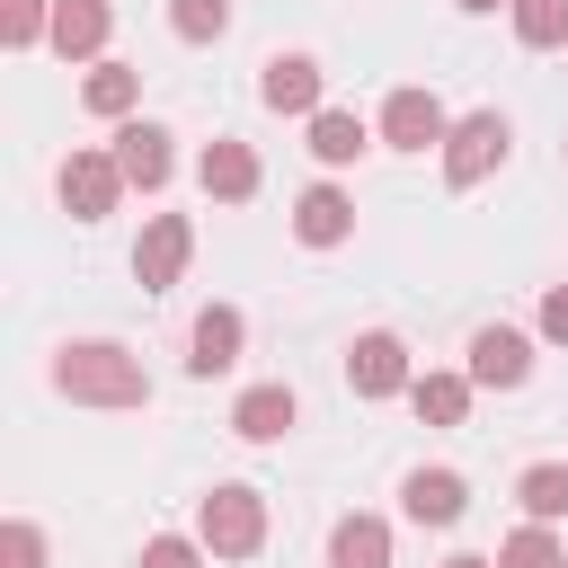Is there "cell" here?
<instances>
[{
  "instance_id": "6da1fadb",
  "label": "cell",
  "mask_w": 568,
  "mask_h": 568,
  "mask_svg": "<svg viewBox=\"0 0 568 568\" xmlns=\"http://www.w3.org/2000/svg\"><path fill=\"white\" fill-rule=\"evenodd\" d=\"M53 390L71 408H142L151 399V373L115 337H71V346H53Z\"/></svg>"
},
{
  "instance_id": "7a4b0ae2",
  "label": "cell",
  "mask_w": 568,
  "mask_h": 568,
  "mask_svg": "<svg viewBox=\"0 0 568 568\" xmlns=\"http://www.w3.org/2000/svg\"><path fill=\"white\" fill-rule=\"evenodd\" d=\"M195 541H204L213 559H257V550H266V497L240 488V479L204 488V497H195Z\"/></svg>"
},
{
  "instance_id": "3957f363",
  "label": "cell",
  "mask_w": 568,
  "mask_h": 568,
  "mask_svg": "<svg viewBox=\"0 0 568 568\" xmlns=\"http://www.w3.org/2000/svg\"><path fill=\"white\" fill-rule=\"evenodd\" d=\"M506 151H515V124L497 115V106H470V115H453V133H444V186H479V178H497L506 169Z\"/></svg>"
},
{
  "instance_id": "277c9868",
  "label": "cell",
  "mask_w": 568,
  "mask_h": 568,
  "mask_svg": "<svg viewBox=\"0 0 568 568\" xmlns=\"http://www.w3.org/2000/svg\"><path fill=\"white\" fill-rule=\"evenodd\" d=\"M408 382H417V364H408V337L399 328H364L346 346V390L355 399H408Z\"/></svg>"
},
{
  "instance_id": "5b68a950",
  "label": "cell",
  "mask_w": 568,
  "mask_h": 568,
  "mask_svg": "<svg viewBox=\"0 0 568 568\" xmlns=\"http://www.w3.org/2000/svg\"><path fill=\"white\" fill-rule=\"evenodd\" d=\"M53 186H62V213H71V222H106V213L133 195V186H124V169H115V151H98V142H89V151H71Z\"/></svg>"
},
{
  "instance_id": "8992f818",
  "label": "cell",
  "mask_w": 568,
  "mask_h": 568,
  "mask_svg": "<svg viewBox=\"0 0 568 568\" xmlns=\"http://www.w3.org/2000/svg\"><path fill=\"white\" fill-rule=\"evenodd\" d=\"M169 142H178V133H169V124H151V115H124V124H115V142H106V151H115V169H124V186H133V195H160V186H169V169H178V151H169Z\"/></svg>"
},
{
  "instance_id": "52a82bcc",
  "label": "cell",
  "mask_w": 568,
  "mask_h": 568,
  "mask_svg": "<svg viewBox=\"0 0 568 568\" xmlns=\"http://www.w3.org/2000/svg\"><path fill=\"white\" fill-rule=\"evenodd\" d=\"M186 257H195V222H186V213H151L142 240H133V284H142V293H169V284L186 275Z\"/></svg>"
},
{
  "instance_id": "ba28073f",
  "label": "cell",
  "mask_w": 568,
  "mask_h": 568,
  "mask_svg": "<svg viewBox=\"0 0 568 568\" xmlns=\"http://www.w3.org/2000/svg\"><path fill=\"white\" fill-rule=\"evenodd\" d=\"M444 133H453V115H444L435 89L408 80V89L382 98V142H390V151H444Z\"/></svg>"
},
{
  "instance_id": "9c48e42d",
  "label": "cell",
  "mask_w": 568,
  "mask_h": 568,
  "mask_svg": "<svg viewBox=\"0 0 568 568\" xmlns=\"http://www.w3.org/2000/svg\"><path fill=\"white\" fill-rule=\"evenodd\" d=\"M479 390H524L532 382V328H506V320H488L479 337H470V364H462Z\"/></svg>"
},
{
  "instance_id": "30bf717a",
  "label": "cell",
  "mask_w": 568,
  "mask_h": 568,
  "mask_svg": "<svg viewBox=\"0 0 568 568\" xmlns=\"http://www.w3.org/2000/svg\"><path fill=\"white\" fill-rule=\"evenodd\" d=\"M293 240H302V248H346V240H355V195H346L337 178L302 186V195H293Z\"/></svg>"
},
{
  "instance_id": "8fae6325",
  "label": "cell",
  "mask_w": 568,
  "mask_h": 568,
  "mask_svg": "<svg viewBox=\"0 0 568 568\" xmlns=\"http://www.w3.org/2000/svg\"><path fill=\"white\" fill-rule=\"evenodd\" d=\"M240 346H248V320H240L231 302H204V311H195V328H186V373H195V382H213V373H231V364H240Z\"/></svg>"
},
{
  "instance_id": "7c38bea8",
  "label": "cell",
  "mask_w": 568,
  "mask_h": 568,
  "mask_svg": "<svg viewBox=\"0 0 568 568\" xmlns=\"http://www.w3.org/2000/svg\"><path fill=\"white\" fill-rule=\"evenodd\" d=\"M399 515L444 532V524H462V515H470V479H462V470H444V462H435V470L417 462V470L399 479Z\"/></svg>"
},
{
  "instance_id": "4fadbf2b",
  "label": "cell",
  "mask_w": 568,
  "mask_h": 568,
  "mask_svg": "<svg viewBox=\"0 0 568 568\" xmlns=\"http://www.w3.org/2000/svg\"><path fill=\"white\" fill-rule=\"evenodd\" d=\"M320 89H328V71H320L311 53H266V62H257V98H266L275 115H320Z\"/></svg>"
},
{
  "instance_id": "5bb4252c",
  "label": "cell",
  "mask_w": 568,
  "mask_h": 568,
  "mask_svg": "<svg viewBox=\"0 0 568 568\" xmlns=\"http://www.w3.org/2000/svg\"><path fill=\"white\" fill-rule=\"evenodd\" d=\"M106 36H115V0H53V53L62 62H106Z\"/></svg>"
},
{
  "instance_id": "9a60e30c",
  "label": "cell",
  "mask_w": 568,
  "mask_h": 568,
  "mask_svg": "<svg viewBox=\"0 0 568 568\" xmlns=\"http://www.w3.org/2000/svg\"><path fill=\"white\" fill-rule=\"evenodd\" d=\"M195 186H204L213 204H248V195H257V151L231 142V133H213V142L195 151Z\"/></svg>"
},
{
  "instance_id": "2e32d148",
  "label": "cell",
  "mask_w": 568,
  "mask_h": 568,
  "mask_svg": "<svg viewBox=\"0 0 568 568\" xmlns=\"http://www.w3.org/2000/svg\"><path fill=\"white\" fill-rule=\"evenodd\" d=\"M293 417H302V399H293L284 382H257V390L231 399V435H240V444H284Z\"/></svg>"
},
{
  "instance_id": "e0dca14e",
  "label": "cell",
  "mask_w": 568,
  "mask_h": 568,
  "mask_svg": "<svg viewBox=\"0 0 568 568\" xmlns=\"http://www.w3.org/2000/svg\"><path fill=\"white\" fill-rule=\"evenodd\" d=\"M328 568H390V524L382 515H337L328 524Z\"/></svg>"
},
{
  "instance_id": "ac0fdd59",
  "label": "cell",
  "mask_w": 568,
  "mask_h": 568,
  "mask_svg": "<svg viewBox=\"0 0 568 568\" xmlns=\"http://www.w3.org/2000/svg\"><path fill=\"white\" fill-rule=\"evenodd\" d=\"M80 106H89V115H106V124H124V115L142 106V71H133V62H89Z\"/></svg>"
},
{
  "instance_id": "d6986e66",
  "label": "cell",
  "mask_w": 568,
  "mask_h": 568,
  "mask_svg": "<svg viewBox=\"0 0 568 568\" xmlns=\"http://www.w3.org/2000/svg\"><path fill=\"white\" fill-rule=\"evenodd\" d=\"M364 142H373V133H364L355 106H320V115H311V160H320V169H355Z\"/></svg>"
},
{
  "instance_id": "ffe728a7",
  "label": "cell",
  "mask_w": 568,
  "mask_h": 568,
  "mask_svg": "<svg viewBox=\"0 0 568 568\" xmlns=\"http://www.w3.org/2000/svg\"><path fill=\"white\" fill-rule=\"evenodd\" d=\"M470 399H479V382H470V373H417V382H408V408H417L426 426H462V417H470Z\"/></svg>"
},
{
  "instance_id": "44dd1931",
  "label": "cell",
  "mask_w": 568,
  "mask_h": 568,
  "mask_svg": "<svg viewBox=\"0 0 568 568\" xmlns=\"http://www.w3.org/2000/svg\"><path fill=\"white\" fill-rule=\"evenodd\" d=\"M515 497H524L532 524H559V515H568V462H532V470L515 479Z\"/></svg>"
},
{
  "instance_id": "7402d4cb",
  "label": "cell",
  "mask_w": 568,
  "mask_h": 568,
  "mask_svg": "<svg viewBox=\"0 0 568 568\" xmlns=\"http://www.w3.org/2000/svg\"><path fill=\"white\" fill-rule=\"evenodd\" d=\"M169 36L178 44H222L231 36V0H169Z\"/></svg>"
},
{
  "instance_id": "603a6c76",
  "label": "cell",
  "mask_w": 568,
  "mask_h": 568,
  "mask_svg": "<svg viewBox=\"0 0 568 568\" xmlns=\"http://www.w3.org/2000/svg\"><path fill=\"white\" fill-rule=\"evenodd\" d=\"M506 18H515V36H524L532 53H559V44H568V0H515Z\"/></svg>"
},
{
  "instance_id": "cb8c5ba5",
  "label": "cell",
  "mask_w": 568,
  "mask_h": 568,
  "mask_svg": "<svg viewBox=\"0 0 568 568\" xmlns=\"http://www.w3.org/2000/svg\"><path fill=\"white\" fill-rule=\"evenodd\" d=\"M53 36V0H0V44L9 53H36Z\"/></svg>"
},
{
  "instance_id": "d4e9b609",
  "label": "cell",
  "mask_w": 568,
  "mask_h": 568,
  "mask_svg": "<svg viewBox=\"0 0 568 568\" xmlns=\"http://www.w3.org/2000/svg\"><path fill=\"white\" fill-rule=\"evenodd\" d=\"M497 568H568V550H559V532H550V524H524V532H506Z\"/></svg>"
},
{
  "instance_id": "484cf974",
  "label": "cell",
  "mask_w": 568,
  "mask_h": 568,
  "mask_svg": "<svg viewBox=\"0 0 568 568\" xmlns=\"http://www.w3.org/2000/svg\"><path fill=\"white\" fill-rule=\"evenodd\" d=\"M204 559H213V550H204V541H195V532H151V541H142V559H133V568H204Z\"/></svg>"
},
{
  "instance_id": "4316f807",
  "label": "cell",
  "mask_w": 568,
  "mask_h": 568,
  "mask_svg": "<svg viewBox=\"0 0 568 568\" xmlns=\"http://www.w3.org/2000/svg\"><path fill=\"white\" fill-rule=\"evenodd\" d=\"M0 568H44V532H36L27 515L0 524Z\"/></svg>"
},
{
  "instance_id": "83f0119b",
  "label": "cell",
  "mask_w": 568,
  "mask_h": 568,
  "mask_svg": "<svg viewBox=\"0 0 568 568\" xmlns=\"http://www.w3.org/2000/svg\"><path fill=\"white\" fill-rule=\"evenodd\" d=\"M541 337H550V346H568V284H550V293H541Z\"/></svg>"
},
{
  "instance_id": "f1b7e54d",
  "label": "cell",
  "mask_w": 568,
  "mask_h": 568,
  "mask_svg": "<svg viewBox=\"0 0 568 568\" xmlns=\"http://www.w3.org/2000/svg\"><path fill=\"white\" fill-rule=\"evenodd\" d=\"M462 9H470V18H488V9H515V0H462Z\"/></svg>"
},
{
  "instance_id": "f546056e",
  "label": "cell",
  "mask_w": 568,
  "mask_h": 568,
  "mask_svg": "<svg viewBox=\"0 0 568 568\" xmlns=\"http://www.w3.org/2000/svg\"><path fill=\"white\" fill-rule=\"evenodd\" d=\"M444 568H497V559H479V550H462V559H444Z\"/></svg>"
}]
</instances>
